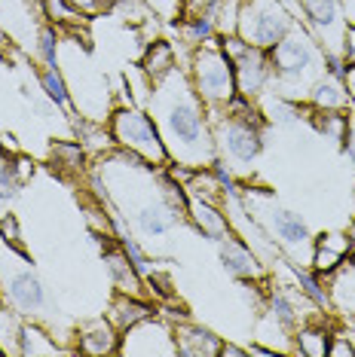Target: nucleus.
<instances>
[{
	"label": "nucleus",
	"instance_id": "obj_25",
	"mask_svg": "<svg viewBox=\"0 0 355 357\" xmlns=\"http://www.w3.org/2000/svg\"><path fill=\"white\" fill-rule=\"evenodd\" d=\"M266 314H270V321L276 324L279 330H297V324H300V312H297V305L291 303V296L285 294V290H270L266 294Z\"/></svg>",
	"mask_w": 355,
	"mask_h": 357
},
{
	"label": "nucleus",
	"instance_id": "obj_40",
	"mask_svg": "<svg viewBox=\"0 0 355 357\" xmlns=\"http://www.w3.org/2000/svg\"><path fill=\"white\" fill-rule=\"evenodd\" d=\"M0 150H6L10 156H19V144H15V135L0 132Z\"/></svg>",
	"mask_w": 355,
	"mask_h": 357
},
{
	"label": "nucleus",
	"instance_id": "obj_27",
	"mask_svg": "<svg viewBox=\"0 0 355 357\" xmlns=\"http://www.w3.org/2000/svg\"><path fill=\"white\" fill-rule=\"evenodd\" d=\"M22 327H25V318H22V314L15 312V308H10L6 303H0V354L19 357Z\"/></svg>",
	"mask_w": 355,
	"mask_h": 357
},
{
	"label": "nucleus",
	"instance_id": "obj_24",
	"mask_svg": "<svg viewBox=\"0 0 355 357\" xmlns=\"http://www.w3.org/2000/svg\"><path fill=\"white\" fill-rule=\"evenodd\" d=\"M181 25H178V31H181V40L187 50H196V46L208 43V40L217 37V28H215V19L208 13H199V15H181Z\"/></svg>",
	"mask_w": 355,
	"mask_h": 357
},
{
	"label": "nucleus",
	"instance_id": "obj_2",
	"mask_svg": "<svg viewBox=\"0 0 355 357\" xmlns=\"http://www.w3.org/2000/svg\"><path fill=\"white\" fill-rule=\"evenodd\" d=\"M144 110L159 128V137L166 144L168 162L187 165L193 172L212 168L217 159L215 150V135H212V119H208V107L196 95L187 68H175L153 79L150 95Z\"/></svg>",
	"mask_w": 355,
	"mask_h": 357
},
{
	"label": "nucleus",
	"instance_id": "obj_39",
	"mask_svg": "<svg viewBox=\"0 0 355 357\" xmlns=\"http://www.w3.org/2000/svg\"><path fill=\"white\" fill-rule=\"evenodd\" d=\"M147 6L157 15H175V13H181V0H147Z\"/></svg>",
	"mask_w": 355,
	"mask_h": 357
},
{
	"label": "nucleus",
	"instance_id": "obj_20",
	"mask_svg": "<svg viewBox=\"0 0 355 357\" xmlns=\"http://www.w3.org/2000/svg\"><path fill=\"white\" fill-rule=\"evenodd\" d=\"M325 278H328L331 308L355 321V263H343L340 269H334Z\"/></svg>",
	"mask_w": 355,
	"mask_h": 357
},
{
	"label": "nucleus",
	"instance_id": "obj_29",
	"mask_svg": "<svg viewBox=\"0 0 355 357\" xmlns=\"http://www.w3.org/2000/svg\"><path fill=\"white\" fill-rule=\"evenodd\" d=\"M346 123H349V110L346 113H340V110H312L310 113V126L316 128L325 141H334V144L343 141Z\"/></svg>",
	"mask_w": 355,
	"mask_h": 357
},
{
	"label": "nucleus",
	"instance_id": "obj_43",
	"mask_svg": "<svg viewBox=\"0 0 355 357\" xmlns=\"http://www.w3.org/2000/svg\"><path fill=\"white\" fill-rule=\"evenodd\" d=\"M245 354H254V357H273L276 348H263V345H245Z\"/></svg>",
	"mask_w": 355,
	"mask_h": 357
},
{
	"label": "nucleus",
	"instance_id": "obj_11",
	"mask_svg": "<svg viewBox=\"0 0 355 357\" xmlns=\"http://www.w3.org/2000/svg\"><path fill=\"white\" fill-rule=\"evenodd\" d=\"M117 354H132V357H178L175 342V324L163 312H153L144 321L132 324L129 330L119 333V348Z\"/></svg>",
	"mask_w": 355,
	"mask_h": 357
},
{
	"label": "nucleus",
	"instance_id": "obj_5",
	"mask_svg": "<svg viewBox=\"0 0 355 357\" xmlns=\"http://www.w3.org/2000/svg\"><path fill=\"white\" fill-rule=\"evenodd\" d=\"M242 205L248 208V214L263 226V232L276 241L282 257L288 259V266H310L312 250H316V238H312L310 223L303 220L297 211L285 208L276 199V192L270 186H242L239 190Z\"/></svg>",
	"mask_w": 355,
	"mask_h": 357
},
{
	"label": "nucleus",
	"instance_id": "obj_38",
	"mask_svg": "<svg viewBox=\"0 0 355 357\" xmlns=\"http://www.w3.org/2000/svg\"><path fill=\"white\" fill-rule=\"evenodd\" d=\"M340 55H343L346 68H355V25H346V31H343V46H340Z\"/></svg>",
	"mask_w": 355,
	"mask_h": 357
},
{
	"label": "nucleus",
	"instance_id": "obj_13",
	"mask_svg": "<svg viewBox=\"0 0 355 357\" xmlns=\"http://www.w3.org/2000/svg\"><path fill=\"white\" fill-rule=\"evenodd\" d=\"M306 19V28L316 34V40L325 46L328 55H340L343 46V3L340 0H297Z\"/></svg>",
	"mask_w": 355,
	"mask_h": 357
},
{
	"label": "nucleus",
	"instance_id": "obj_14",
	"mask_svg": "<svg viewBox=\"0 0 355 357\" xmlns=\"http://www.w3.org/2000/svg\"><path fill=\"white\" fill-rule=\"evenodd\" d=\"M215 245H217V259H221V266L227 269V275H233V278H239V281H254V284L266 281V263L236 232L217 238Z\"/></svg>",
	"mask_w": 355,
	"mask_h": 357
},
{
	"label": "nucleus",
	"instance_id": "obj_36",
	"mask_svg": "<svg viewBox=\"0 0 355 357\" xmlns=\"http://www.w3.org/2000/svg\"><path fill=\"white\" fill-rule=\"evenodd\" d=\"M0 238L13 241V245H22V229H19V220H15V214L6 211L3 217H0Z\"/></svg>",
	"mask_w": 355,
	"mask_h": 357
},
{
	"label": "nucleus",
	"instance_id": "obj_33",
	"mask_svg": "<svg viewBox=\"0 0 355 357\" xmlns=\"http://www.w3.org/2000/svg\"><path fill=\"white\" fill-rule=\"evenodd\" d=\"M343 263H346V254H343V250H334V248H328V245H316V250H312L310 269L325 278V275H331L334 269H340Z\"/></svg>",
	"mask_w": 355,
	"mask_h": 357
},
{
	"label": "nucleus",
	"instance_id": "obj_44",
	"mask_svg": "<svg viewBox=\"0 0 355 357\" xmlns=\"http://www.w3.org/2000/svg\"><path fill=\"white\" fill-rule=\"evenodd\" d=\"M346 235H349V248L355 250V220H352V226H349V229H346Z\"/></svg>",
	"mask_w": 355,
	"mask_h": 357
},
{
	"label": "nucleus",
	"instance_id": "obj_45",
	"mask_svg": "<svg viewBox=\"0 0 355 357\" xmlns=\"http://www.w3.org/2000/svg\"><path fill=\"white\" fill-rule=\"evenodd\" d=\"M346 259H349V263H355V250H352V254H349V257H346Z\"/></svg>",
	"mask_w": 355,
	"mask_h": 357
},
{
	"label": "nucleus",
	"instance_id": "obj_3",
	"mask_svg": "<svg viewBox=\"0 0 355 357\" xmlns=\"http://www.w3.org/2000/svg\"><path fill=\"white\" fill-rule=\"evenodd\" d=\"M215 135L217 159L236 174V181H248L263 153V113L254 101L236 95L227 107L208 110Z\"/></svg>",
	"mask_w": 355,
	"mask_h": 357
},
{
	"label": "nucleus",
	"instance_id": "obj_22",
	"mask_svg": "<svg viewBox=\"0 0 355 357\" xmlns=\"http://www.w3.org/2000/svg\"><path fill=\"white\" fill-rule=\"evenodd\" d=\"M147 314H153V305H150L144 296L117 294L114 299H110V305H108V312H104V318H108L119 333H123V330L132 327V324L144 321Z\"/></svg>",
	"mask_w": 355,
	"mask_h": 357
},
{
	"label": "nucleus",
	"instance_id": "obj_26",
	"mask_svg": "<svg viewBox=\"0 0 355 357\" xmlns=\"http://www.w3.org/2000/svg\"><path fill=\"white\" fill-rule=\"evenodd\" d=\"M172 68H175V46L166 43V40H153V43H147V50H144V55H141L144 74H147L150 79H159Z\"/></svg>",
	"mask_w": 355,
	"mask_h": 357
},
{
	"label": "nucleus",
	"instance_id": "obj_16",
	"mask_svg": "<svg viewBox=\"0 0 355 357\" xmlns=\"http://www.w3.org/2000/svg\"><path fill=\"white\" fill-rule=\"evenodd\" d=\"M175 324V342L181 357H217L221 354V336H215L208 327L190 321V318H178Z\"/></svg>",
	"mask_w": 355,
	"mask_h": 357
},
{
	"label": "nucleus",
	"instance_id": "obj_41",
	"mask_svg": "<svg viewBox=\"0 0 355 357\" xmlns=\"http://www.w3.org/2000/svg\"><path fill=\"white\" fill-rule=\"evenodd\" d=\"M346 89H349V107H352V113H355V68H349L346 70Z\"/></svg>",
	"mask_w": 355,
	"mask_h": 357
},
{
	"label": "nucleus",
	"instance_id": "obj_46",
	"mask_svg": "<svg viewBox=\"0 0 355 357\" xmlns=\"http://www.w3.org/2000/svg\"><path fill=\"white\" fill-rule=\"evenodd\" d=\"M352 202H355V199H352Z\"/></svg>",
	"mask_w": 355,
	"mask_h": 357
},
{
	"label": "nucleus",
	"instance_id": "obj_23",
	"mask_svg": "<svg viewBox=\"0 0 355 357\" xmlns=\"http://www.w3.org/2000/svg\"><path fill=\"white\" fill-rule=\"evenodd\" d=\"M50 168L61 177H77L86 168V150L80 141H55L50 144Z\"/></svg>",
	"mask_w": 355,
	"mask_h": 357
},
{
	"label": "nucleus",
	"instance_id": "obj_8",
	"mask_svg": "<svg viewBox=\"0 0 355 357\" xmlns=\"http://www.w3.org/2000/svg\"><path fill=\"white\" fill-rule=\"evenodd\" d=\"M108 128H110V135H114L119 150L135 153V156L144 159L147 165H157V168L168 165V153H166L163 137H159V128L150 119V113L138 107V104L129 101L123 107L110 110Z\"/></svg>",
	"mask_w": 355,
	"mask_h": 357
},
{
	"label": "nucleus",
	"instance_id": "obj_21",
	"mask_svg": "<svg viewBox=\"0 0 355 357\" xmlns=\"http://www.w3.org/2000/svg\"><path fill=\"white\" fill-rule=\"evenodd\" d=\"M306 104H310L312 110H340V113H346L349 110V89H346V79L334 77V74H325L316 83V89L310 92Z\"/></svg>",
	"mask_w": 355,
	"mask_h": 357
},
{
	"label": "nucleus",
	"instance_id": "obj_32",
	"mask_svg": "<svg viewBox=\"0 0 355 357\" xmlns=\"http://www.w3.org/2000/svg\"><path fill=\"white\" fill-rule=\"evenodd\" d=\"M22 186H25V183H22L19 174H15L13 156L6 150H0V217L6 214V208H10V202L19 196Z\"/></svg>",
	"mask_w": 355,
	"mask_h": 357
},
{
	"label": "nucleus",
	"instance_id": "obj_10",
	"mask_svg": "<svg viewBox=\"0 0 355 357\" xmlns=\"http://www.w3.org/2000/svg\"><path fill=\"white\" fill-rule=\"evenodd\" d=\"M221 50L233 61V74H236V95L248 101H261L266 92H273V70L266 50L248 46L242 37L227 34L221 37Z\"/></svg>",
	"mask_w": 355,
	"mask_h": 357
},
{
	"label": "nucleus",
	"instance_id": "obj_6",
	"mask_svg": "<svg viewBox=\"0 0 355 357\" xmlns=\"http://www.w3.org/2000/svg\"><path fill=\"white\" fill-rule=\"evenodd\" d=\"M0 303L15 308L25 321H37L55 333L59 312H52L50 290H46L40 272L31 266L22 245H13L6 238H0ZM55 339H59V333H55Z\"/></svg>",
	"mask_w": 355,
	"mask_h": 357
},
{
	"label": "nucleus",
	"instance_id": "obj_37",
	"mask_svg": "<svg viewBox=\"0 0 355 357\" xmlns=\"http://www.w3.org/2000/svg\"><path fill=\"white\" fill-rule=\"evenodd\" d=\"M340 147H343L346 162H349L352 172H355V113H349V123H346V132H343Z\"/></svg>",
	"mask_w": 355,
	"mask_h": 357
},
{
	"label": "nucleus",
	"instance_id": "obj_34",
	"mask_svg": "<svg viewBox=\"0 0 355 357\" xmlns=\"http://www.w3.org/2000/svg\"><path fill=\"white\" fill-rule=\"evenodd\" d=\"M77 15H101V13H110L114 10L117 0H64Z\"/></svg>",
	"mask_w": 355,
	"mask_h": 357
},
{
	"label": "nucleus",
	"instance_id": "obj_12",
	"mask_svg": "<svg viewBox=\"0 0 355 357\" xmlns=\"http://www.w3.org/2000/svg\"><path fill=\"white\" fill-rule=\"evenodd\" d=\"M40 0H0V31L13 46L31 52L37 59V40L46 25Z\"/></svg>",
	"mask_w": 355,
	"mask_h": 357
},
{
	"label": "nucleus",
	"instance_id": "obj_15",
	"mask_svg": "<svg viewBox=\"0 0 355 357\" xmlns=\"http://www.w3.org/2000/svg\"><path fill=\"white\" fill-rule=\"evenodd\" d=\"M104 266H108V275H110V284L117 287V294H129V296H147L144 290V281L141 272L132 266V259L126 257L123 245L117 238H104Z\"/></svg>",
	"mask_w": 355,
	"mask_h": 357
},
{
	"label": "nucleus",
	"instance_id": "obj_19",
	"mask_svg": "<svg viewBox=\"0 0 355 357\" xmlns=\"http://www.w3.org/2000/svg\"><path fill=\"white\" fill-rule=\"evenodd\" d=\"M55 354H74V351L68 345H61L50 327H43L37 321H25L19 339V357H55Z\"/></svg>",
	"mask_w": 355,
	"mask_h": 357
},
{
	"label": "nucleus",
	"instance_id": "obj_35",
	"mask_svg": "<svg viewBox=\"0 0 355 357\" xmlns=\"http://www.w3.org/2000/svg\"><path fill=\"white\" fill-rule=\"evenodd\" d=\"M328 357H355V345L346 333H331L328 342Z\"/></svg>",
	"mask_w": 355,
	"mask_h": 357
},
{
	"label": "nucleus",
	"instance_id": "obj_7",
	"mask_svg": "<svg viewBox=\"0 0 355 357\" xmlns=\"http://www.w3.org/2000/svg\"><path fill=\"white\" fill-rule=\"evenodd\" d=\"M187 77L208 110L227 107L236 98V74H233V61L227 59V52L221 50V40H208V43L190 50Z\"/></svg>",
	"mask_w": 355,
	"mask_h": 357
},
{
	"label": "nucleus",
	"instance_id": "obj_18",
	"mask_svg": "<svg viewBox=\"0 0 355 357\" xmlns=\"http://www.w3.org/2000/svg\"><path fill=\"white\" fill-rule=\"evenodd\" d=\"M187 220L196 226L199 235H205V238H224V235H230V220H227V211L224 205H215V202H203V199H190L187 202Z\"/></svg>",
	"mask_w": 355,
	"mask_h": 357
},
{
	"label": "nucleus",
	"instance_id": "obj_30",
	"mask_svg": "<svg viewBox=\"0 0 355 357\" xmlns=\"http://www.w3.org/2000/svg\"><path fill=\"white\" fill-rule=\"evenodd\" d=\"M37 83H40V89H43L46 98H50L52 104H59L61 110L71 104V89H68V79H64L61 68H40Z\"/></svg>",
	"mask_w": 355,
	"mask_h": 357
},
{
	"label": "nucleus",
	"instance_id": "obj_42",
	"mask_svg": "<svg viewBox=\"0 0 355 357\" xmlns=\"http://www.w3.org/2000/svg\"><path fill=\"white\" fill-rule=\"evenodd\" d=\"M217 357H248V354H245V348L224 342V345H221V354H217Z\"/></svg>",
	"mask_w": 355,
	"mask_h": 357
},
{
	"label": "nucleus",
	"instance_id": "obj_4",
	"mask_svg": "<svg viewBox=\"0 0 355 357\" xmlns=\"http://www.w3.org/2000/svg\"><path fill=\"white\" fill-rule=\"evenodd\" d=\"M266 55H270V70H273V92L297 104H306L316 83L328 74L325 46L319 43L316 34L303 22H294L291 31L273 50H266Z\"/></svg>",
	"mask_w": 355,
	"mask_h": 357
},
{
	"label": "nucleus",
	"instance_id": "obj_9",
	"mask_svg": "<svg viewBox=\"0 0 355 357\" xmlns=\"http://www.w3.org/2000/svg\"><path fill=\"white\" fill-rule=\"evenodd\" d=\"M294 22L297 19L282 0H239L236 37L257 50H273L291 31Z\"/></svg>",
	"mask_w": 355,
	"mask_h": 357
},
{
	"label": "nucleus",
	"instance_id": "obj_28",
	"mask_svg": "<svg viewBox=\"0 0 355 357\" xmlns=\"http://www.w3.org/2000/svg\"><path fill=\"white\" fill-rule=\"evenodd\" d=\"M291 275H294V284L300 287V294L306 299H312V305L331 308V296H328V287L321 284V275H316L310 266H291Z\"/></svg>",
	"mask_w": 355,
	"mask_h": 357
},
{
	"label": "nucleus",
	"instance_id": "obj_31",
	"mask_svg": "<svg viewBox=\"0 0 355 357\" xmlns=\"http://www.w3.org/2000/svg\"><path fill=\"white\" fill-rule=\"evenodd\" d=\"M294 351L303 357H325L328 354V342L331 333L325 327H300L294 330Z\"/></svg>",
	"mask_w": 355,
	"mask_h": 357
},
{
	"label": "nucleus",
	"instance_id": "obj_17",
	"mask_svg": "<svg viewBox=\"0 0 355 357\" xmlns=\"http://www.w3.org/2000/svg\"><path fill=\"white\" fill-rule=\"evenodd\" d=\"M74 342H77L74 351H80V354H92V357L117 354L119 330L108 318H92V321H83L74 330Z\"/></svg>",
	"mask_w": 355,
	"mask_h": 357
},
{
	"label": "nucleus",
	"instance_id": "obj_1",
	"mask_svg": "<svg viewBox=\"0 0 355 357\" xmlns=\"http://www.w3.org/2000/svg\"><path fill=\"white\" fill-rule=\"evenodd\" d=\"M92 181L101 192V205L126 220L138 241H159L175 232L187 217L168 208L163 183L166 174L157 165H147L135 153L110 150L95 159Z\"/></svg>",
	"mask_w": 355,
	"mask_h": 357
}]
</instances>
